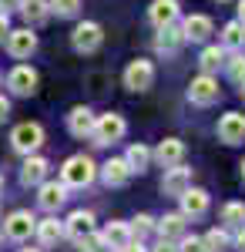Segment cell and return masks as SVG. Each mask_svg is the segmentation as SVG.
<instances>
[{
    "instance_id": "cell-1",
    "label": "cell",
    "mask_w": 245,
    "mask_h": 252,
    "mask_svg": "<svg viewBox=\"0 0 245 252\" xmlns=\"http://www.w3.org/2000/svg\"><path fill=\"white\" fill-rule=\"evenodd\" d=\"M97 175V165L88 155H71L64 165H61V182L67 189H88Z\"/></svg>"
},
{
    "instance_id": "cell-2",
    "label": "cell",
    "mask_w": 245,
    "mask_h": 252,
    "mask_svg": "<svg viewBox=\"0 0 245 252\" xmlns=\"http://www.w3.org/2000/svg\"><path fill=\"white\" fill-rule=\"evenodd\" d=\"M124 131H128V121L121 115H114V111H108V115H97L94 118V145H114V141H121L124 138Z\"/></svg>"
},
{
    "instance_id": "cell-3",
    "label": "cell",
    "mask_w": 245,
    "mask_h": 252,
    "mask_svg": "<svg viewBox=\"0 0 245 252\" xmlns=\"http://www.w3.org/2000/svg\"><path fill=\"white\" fill-rule=\"evenodd\" d=\"M10 145H14V152H20V155H34L40 145H44V128H40L37 121H24V125H17L10 131Z\"/></svg>"
},
{
    "instance_id": "cell-4",
    "label": "cell",
    "mask_w": 245,
    "mask_h": 252,
    "mask_svg": "<svg viewBox=\"0 0 245 252\" xmlns=\"http://www.w3.org/2000/svg\"><path fill=\"white\" fill-rule=\"evenodd\" d=\"M71 44H74L77 54H94L97 47L104 44L101 24H94V20H81V24L74 27V34H71Z\"/></svg>"
},
{
    "instance_id": "cell-5",
    "label": "cell",
    "mask_w": 245,
    "mask_h": 252,
    "mask_svg": "<svg viewBox=\"0 0 245 252\" xmlns=\"http://www.w3.org/2000/svg\"><path fill=\"white\" fill-rule=\"evenodd\" d=\"M218 97H222V88H218V81L212 78V74H205V71L188 84V101H191V104H198V108L215 104Z\"/></svg>"
},
{
    "instance_id": "cell-6",
    "label": "cell",
    "mask_w": 245,
    "mask_h": 252,
    "mask_svg": "<svg viewBox=\"0 0 245 252\" xmlns=\"http://www.w3.org/2000/svg\"><path fill=\"white\" fill-rule=\"evenodd\" d=\"M3 44H7V54L10 58H31L34 51H37V34L31 31V27H17V31H7V37H3Z\"/></svg>"
},
{
    "instance_id": "cell-7",
    "label": "cell",
    "mask_w": 245,
    "mask_h": 252,
    "mask_svg": "<svg viewBox=\"0 0 245 252\" xmlns=\"http://www.w3.org/2000/svg\"><path fill=\"white\" fill-rule=\"evenodd\" d=\"M34 225H37V219L27 212V209H17V212H10L3 219V235L10 242H24V239L34 235Z\"/></svg>"
},
{
    "instance_id": "cell-8",
    "label": "cell",
    "mask_w": 245,
    "mask_h": 252,
    "mask_svg": "<svg viewBox=\"0 0 245 252\" xmlns=\"http://www.w3.org/2000/svg\"><path fill=\"white\" fill-rule=\"evenodd\" d=\"M151 84H154V64L151 61L138 58L124 67V88L128 91H148Z\"/></svg>"
},
{
    "instance_id": "cell-9",
    "label": "cell",
    "mask_w": 245,
    "mask_h": 252,
    "mask_svg": "<svg viewBox=\"0 0 245 252\" xmlns=\"http://www.w3.org/2000/svg\"><path fill=\"white\" fill-rule=\"evenodd\" d=\"M37 71L31 67V64H17L10 74H7V88L14 91L17 97H31L34 91H37Z\"/></svg>"
},
{
    "instance_id": "cell-10",
    "label": "cell",
    "mask_w": 245,
    "mask_h": 252,
    "mask_svg": "<svg viewBox=\"0 0 245 252\" xmlns=\"http://www.w3.org/2000/svg\"><path fill=\"white\" fill-rule=\"evenodd\" d=\"M64 202H67V185H64V182H47V178H44L37 185V205L44 212H57Z\"/></svg>"
},
{
    "instance_id": "cell-11",
    "label": "cell",
    "mask_w": 245,
    "mask_h": 252,
    "mask_svg": "<svg viewBox=\"0 0 245 252\" xmlns=\"http://www.w3.org/2000/svg\"><path fill=\"white\" fill-rule=\"evenodd\" d=\"M218 141L222 145H239L245 141V115L242 111H228L218 118Z\"/></svg>"
},
{
    "instance_id": "cell-12",
    "label": "cell",
    "mask_w": 245,
    "mask_h": 252,
    "mask_svg": "<svg viewBox=\"0 0 245 252\" xmlns=\"http://www.w3.org/2000/svg\"><path fill=\"white\" fill-rule=\"evenodd\" d=\"M182 44H185V34H182V27H175V24H165V27H158L154 51H158L161 58H175V54L182 51Z\"/></svg>"
},
{
    "instance_id": "cell-13",
    "label": "cell",
    "mask_w": 245,
    "mask_h": 252,
    "mask_svg": "<svg viewBox=\"0 0 245 252\" xmlns=\"http://www.w3.org/2000/svg\"><path fill=\"white\" fill-rule=\"evenodd\" d=\"M188 185H191V168H185L182 161H178V165H168V168H165V178H161V192H165V195L178 198V195L185 192Z\"/></svg>"
},
{
    "instance_id": "cell-14",
    "label": "cell",
    "mask_w": 245,
    "mask_h": 252,
    "mask_svg": "<svg viewBox=\"0 0 245 252\" xmlns=\"http://www.w3.org/2000/svg\"><path fill=\"white\" fill-rule=\"evenodd\" d=\"M94 111L91 108H84V104H77V108H71V115H67V131L74 138H91L94 135Z\"/></svg>"
},
{
    "instance_id": "cell-15",
    "label": "cell",
    "mask_w": 245,
    "mask_h": 252,
    "mask_svg": "<svg viewBox=\"0 0 245 252\" xmlns=\"http://www.w3.org/2000/svg\"><path fill=\"white\" fill-rule=\"evenodd\" d=\"M178 198H182V215L185 219H202L208 212V192L205 189H191L188 185Z\"/></svg>"
},
{
    "instance_id": "cell-16",
    "label": "cell",
    "mask_w": 245,
    "mask_h": 252,
    "mask_svg": "<svg viewBox=\"0 0 245 252\" xmlns=\"http://www.w3.org/2000/svg\"><path fill=\"white\" fill-rule=\"evenodd\" d=\"M212 17H205V14H191V17H185V24H182V34H185V40H191V44H205L208 37H212Z\"/></svg>"
},
{
    "instance_id": "cell-17",
    "label": "cell",
    "mask_w": 245,
    "mask_h": 252,
    "mask_svg": "<svg viewBox=\"0 0 245 252\" xmlns=\"http://www.w3.org/2000/svg\"><path fill=\"white\" fill-rule=\"evenodd\" d=\"M94 232V215L84 212V209H77V212H71V219L64 222V235L71 239V242H81L84 235Z\"/></svg>"
},
{
    "instance_id": "cell-18",
    "label": "cell",
    "mask_w": 245,
    "mask_h": 252,
    "mask_svg": "<svg viewBox=\"0 0 245 252\" xmlns=\"http://www.w3.org/2000/svg\"><path fill=\"white\" fill-rule=\"evenodd\" d=\"M151 158H154L158 165H165V168H168V165H178V161L185 158V141H182V138H165V141L151 152Z\"/></svg>"
},
{
    "instance_id": "cell-19",
    "label": "cell",
    "mask_w": 245,
    "mask_h": 252,
    "mask_svg": "<svg viewBox=\"0 0 245 252\" xmlns=\"http://www.w3.org/2000/svg\"><path fill=\"white\" fill-rule=\"evenodd\" d=\"M131 175H134V172L128 168V161H124V158H111V161H104V165H101V182H104L108 189L124 185Z\"/></svg>"
},
{
    "instance_id": "cell-20",
    "label": "cell",
    "mask_w": 245,
    "mask_h": 252,
    "mask_svg": "<svg viewBox=\"0 0 245 252\" xmlns=\"http://www.w3.org/2000/svg\"><path fill=\"white\" fill-rule=\"evenodd\" d=\"M182 14V7H178V0H154L148 7V20L154 27H165V24H175Z\"/></svg>"
},
{
    "instance_id": "cell-21",
    "label": "cell",
    "mask_w": 245,
    "mask_h": 252,
    "mask_svg": "<svg viewBox=\"0 0 245 252\" xmlns=\"http://www.w3.org/2000/svg\"><path fill=\"white\" fill-rule=\"evenodd\" d=\"M47 172H51V161H47V158L27 155L24 168H20V182H24V185H40V182L47 178Z\"/></svg>"
},
{
    "instance_id": "cell-22",
    "label": "cell",
    "mask_w": 245,
    "mask_h": 252,
    "mask_svg": "<svg viewBox=\"0 0 245 252\" xmlns=\"http://www.w3.org/2000/svg\"><path fill=\"white\" fill-rule=\"evenodd\" d=\"M34 235H37V242L44 249H54L57 242L64 239V222H57V219H44L34 225Z\"/></svg>"
},
{
    "instance_id": "cell-23",
    "label": "cell",
    "mask_w": 245,
    "mask_h": 252,
    "mask_svg": "<svg viewBox=\"0 0 245 252\" xmlns=\"http://www.w3.org/2000/svg\"><path fill=\"white\" fill-rule=\"evenodd\" d=\"M20 17L27 20V27H37V24H44V20L51 17V3L47 0H20Z\"/></svg>"
},
{
    "instance_id": "cell-24",
    "label": "cell",
    "mask_w": 245,
    "mask_h": 252,
    "mask_svg": "<svg viewBox=\"0 0 245 252\" xmlns=\"http://www.w3.org/2000/svg\"><path fill=\"white\" fill-rule=\"evenodd\" d=\"M185 222H188V219L182 212H168L165 219L154 222V229L161 232V239H182V235H185Z\"/></svg>"
},
{
    "instance_id": "cell-25",
    "label": "cell",
    "mask_w": 245,
    "mask_h": 252,
    "mask_svg": "<svg viewBox=\"0 0 245 252\" xmlns=\"http://www.w3.org/2000/svg\"><path fill=\"white\" fill-rule=\"evenodd\" d=\"M104 242H108V249H121L124 242H131V229H128V222H111V225H104Z\"/></svg>"
},
{
    "instance_id": "cell-26",
    "label": "cell",
    "mask_w": 245,
    "mask_h": 252,
    "mask_svg": "<svg viewBox=\"0 0 245 252\" xmlns=\"http://www.w3.org/2000/svg\"><path fill=\"white\" fill-rule=\"evenodd\" d=\"M222 47H225V51H239V47H245V24L228 20L225 27H222Z\"/></svg>"
},
{
    "instance_id": "cell-27",
    "label": "cell",
    "mask_w": 245,
    "mask_h": 252,
    "mask_svg": "<svg viewBox=\"0 0 245 252\" xmlns=\"http://www.w3.org/2000/svg\"><path fill=\"white\" fill-rule=\"evenodd\" d=\"M124 161H128V168H131V172L141 175V172H145V168L151 165V148L138 141V145H131V148L124 152Z\"/></svg>"
},
{
    "instance_id": "cell-28",
    "label": "cell",
    "mask_w": 245,
    "mask_h": 252,
    "mask_svg": "<svg viewBox=\"0 0 245 252\" xmlns=\"http://www.w3.org/2000/svg\"><path fill=\"white\" fill-rule=\"evenodd\" d=\"M198 64H202V71H205V74L218 71V67L225 64V47H222V44H208L205 51H202V58H198Z\"/></svg>"
},
{
    "instance_id": "cell-29",
    "label": "cell",
    "mask_w": 245,
    "mask_h": 252,
    "mask_svg": "<svg viewBox=\"0 0 245 252\" xmlns=\"http://www.w3.org/2000/svg\"><path fill=\"white\" fill-rule=\"evenodd\" d=\"M245 222V202H228L222 209V225L225 229H239Z\"/></svg>"
},
{
    "instance_id": "cell-30",
    "label": "cell",
    "mask_w": 245,
    "mask_h": 252,
    "mask_svg": "<svg viewBox=\"0 0 245 252\" xmlns=\"http://www.w3.org/2000/svg\"><path fill=\"white\" fill-rule=\"evenodd\" d=\"M205 249L208 252H225V249H232V235H228L225 225H222V229H212V232L205 235Z\"/></svg>"
},
{
    "instance_id": "cell-31",
    "label": "cell",
    "mask_w": 245,
    "mask_h": 252,
    "mask_svg": "<svg viewBox=\"0 0 245 252\" xmlns=\"http://www.w3.org/2000/svg\"><path fill=\"white\" fill-rule=\"evenodd\" d=\"M51 3V14L57 17H77V10H81V0H47Z\"/></svg>"
},
{
    "instance_id": "cell-32",
    "label": "cell",
    "mask_w": 245,
    "mask_h": 252,
    "mask_svg": "<svg viewBox=\"0 0 245 252\" xmlns=\"http://www.w3.org/2000/svg\"><path fill=\"white\" fill-rule=\"evenodd\" d=\"M128 229H131V239H145L148 232H154V219H151L148 212H141L131 225H128Z\"/></svg>"
},
{
    "instance_id": "cell-33",
    "label": "cell",
    "mask_w": 245,
    "mask_h": 252,
    "mask_svg": "<svg viewBox=\"0 0 245 252\" xmlns=\"http://www.w3.org/2000/svg\"><path fill=\"white\" fill-rule=\"evenodd\" d=\"M77 246H81V252H108V242H104V235L97 232V229L91 235H84Z\"/></svg>"
},
{
    "instance_id": "cell-34",
    "label": "cell",
    "mask_w": 245,
    "mask_h": 252,
    "mask_svg": "<svg viewBox=\"0 0 245 252\" xmlns=\"http://www.w3.org/2000/svg\"><path fill=\"white\" fill-rule=\"evenodd\" d=\"M225 71H228V78L235 81V84H242L245 81V54H235L232 61H225Z\"/></svg>"
},
{
    "instance_id": "cell-35",
    "label": "cell",
    "mask_w": 245,
    "mask_h": 252,
    "mask_svg": "<svg viewBox=\"0 0 245 252\" xmlns=\"http://www.w3.org/2000/svg\"><path fill=\"white\" fill-rule=\"evenodd\" d=\"M178 252H208V249H205V239H198V235H182Z\"/></svg>"
},
{
    "instance_id": "cell-36",
    "label": "cell",
    "mask_w": 245,
    "mask_h": 252,
    "mask_svg": "<svg viewBox=\"0 0 245 252\" xmlns=\"http://www.w3.org/2000/svg\"><path fill=\"white\" fill-rule=\"evenodd\" d=\"M232 249H239V252H245V222L235 229V235H232Z\"/></svg>"
},
{
    "instance_id": "cell-37",
    "label": "cell",
    "mask_w": 245,
    "mask_h": 252,
    "mask_svg": "<svg viewBox=\"0 0 245 252\" xmlns=\"http://www.w3.org/2000/svg\"><path fill=\"white\" fill-rule=\"evenodd\" d=\"M148 252H178V242H175V239H161V242H158L154 249H148Z\"/></svg>"
},
{
    "instance_id": "cell-38",
    "label": "cell",
    "mask_w": 245,
    "mask_h": 252,
    "mask_svg": "<svg viewBox=\"0 0 245 252\" xmlns=\"http://www.w3.org/2000/svg\"><path fill=\"white\" fill-rule=\"evenodd\" d=\"M118 252H148V249L141 246V239H131V242H124V246H121Z\"/></svg>"
},
{
    "instance_id": "cell-39",
    "label": "cell",
    "mask_w": 245,
    "mask_h": 252,
    "mask_svg": "<svg viewBox=\"0 0 245 252\" xmlns=\"http://www.w3.org/2000/svg\"><path fill=\"white\" fill-rule=\"evenodd\" d=\"M7 31H10V20H7V10H0V44L7 37Z\"/></svg>"
},
{
    "instance_id": "cell-40",
    "label": "cell",
    "mask_w": 245,
    "mask_h": 252,
    "mask_svg": "<svg viewBox=\"0 0 245 252\" xmlns=\"http://www.w3.org/2000/svg\"><path fill=\"white\" fill-rule=\"evenodd\" d=\"M7 118H10V101H7V97L0 94V125H3Z\"/></svg>"
},
{
    "instance_id": "cell-41",
    "label": "cell",
    "mask_w": 245,
    "mask_h": 252,
    "mask_svg": "<svg viewBox=\"0 0 245 252\" xmlns=\"http://www.w3.org/2000/svg\"><path fill=\"white\" fill-rule=\"evenodd\" d=\"M20 0H0V10H17Z\"/></svg>"
},
{
    "instance_id": "cell-42",
    "label": "cell",
    "mask_w": 245,
    "mask_h": 252,
    "mask_svg": "<svg viewBox=\"0 0 245 252\" xmlns=\"http://www.w3.org/2000/svg\"><path fill=\"white\" fill-rule=\"evenodd\" d=\"M239 24H245V0H239Z\"/></svg>"
},
{
    "instance_id": "cell-43",
    "label": "cell",
    "mask_w": 245,
    "mask_h": 252,
    "mask_svg": "<svg viewBox=\"0 0 245 252\" xmlns=\"http://www.w3.org/2000/svg\"><path fill=\"white\" fill-rule=\"evenodd\" d=\"M239 94H242V101H245V81H242V84H239Z\"/></svg>"
},
{
    "instance_id": "cell-44",
    "label": "cell",
    "mask_w": 245,
    "mask_h": 252,
    "mask_svg": "<svg viewBox=\"0 0 245 252\" xmlns=\"http://www.w3.org/2000/svg\"><path fill=\"white\" fill-rule=\"evenodd\" d=\"M20 252H44V249H20Z\"/></svg>"
},
{
    "instance_id": "cell-45",
    "label": "cell",
    "mask_w": 245,
    "mask_h": 252,
    "mask_svg": "<svg viewBox=\"0 0 245 252\" xmlns=\"http://www.w3.org/2000/svg\"><path fill=\"white\" fill-rule=\"evenodd\" d=\"M0 195H3V175H0Z\"/></svg>"
},
{
    "instance_id": "cell-46",
    "label": "cell",
    "mask_w": 245,
    "mask_h": 252,
    "mask_svg": "<svg viewBox=\"0 0 245 252\" xmlns=\"http://www.w3.org/2000/svg\"><path fill=\"white\" fill-rule=\"evenodd\" d=\"M242 182H245V161H242Z\"/></svg>"
},
{
    "instance_id": "cell-47",
    "label": "cell",
    "mask_w": 245,
    "mask_h": 252,
    "mask_svg": "<svg viewBox=\"0 0 245 252\" xmlns=\"http://www.w3.org/2000/svg\"><path fill=\"white\" fill-rule=\"evenodd\" d=\"M215 3H225V0H215Z\"/></svg>"
}]
</instances>
